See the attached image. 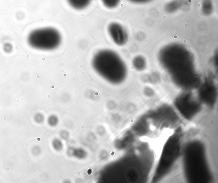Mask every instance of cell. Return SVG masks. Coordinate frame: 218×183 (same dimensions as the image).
<instances>
[{"mask_svg": "<svg viewBox=\"0 0 218 183\" xmlns=\"http://www.w3.org/2000/svg\"><path fill=\"white\" fill-rule=\"evenodd\" d=\"M159 57L164 68L178 83L184 84L195 77L192 56L183 46L178 44L167 46L161 50Z\"/></svg>", "mask_w": 218, "mask_h": 183, "instance_id": "1", "label": "cell"}, {"mask_svg": "<svg viewBox=\"0 0 218 183\" xmlns=\"http://www.w3.org/2000/svg\"><path fill=\"white\" fill-rule=\"evenodd\" d=\"M92 65L101 77L114 84L121 83L127 77L125 63L112 50H101L96 53L93 58Z\"/></svg>", "mask_w": 218, "mask_h": 183, "instance_id": "2", "label": "cell"}, {"mask_svg": "<svg viewBox=\"0 0 218 183\" xmlns=\"http://www.w3.org/2000/svg\"><path fill=\"white\" fill-rule=\"evenodd\" d=\"M27 42L35 49L51 51L60 46L62 36L59 32L54 28H42L32 31L28 37Z\"/></svg>", "mask_w": 218, "mask_h": 183, "instance_id": "3", "label": "cell"}, {"mask_svg": "<svg viewBox=\"0 0 218 183\" xmlns=\"http://www.w3.org/2000/svg\"><path fill=\"white\" fill-rule=\"evenodd\" d=\"M107 30L112 40L117 45L123 46L128 42V32L120 24L116 22L111 23L108 26Z\"/></svg>", "mask_w": 218, "mask_h": 183, "instance_id": "4", "label": "cell"}, {"mask_svg": "<svg viewBox=\"0 0 218 183\" xmlns=\"http://www.w3.org/2000/svg\"><path fill=\"white\" fill-rule=\"evenodd\" d=\"M92 0H67L69 5L76 10H82L85 9L91 2Z\"/></svg>", "mask_w": 218, "mask_h": 183, "instance_id": "5", "label": "cell"}, {"mask_svg": "<svg viewBox=\"0 0 218 183\" xmlns=\"http://www.w3.org/2000/svg\"><path fill=\"white\" fill-rule=\"evenodd\" d=\"M202 12L205 15H209L213 13V5L212 0H203L202 3Z\"/></svg>", "mask_w": 218, "mask_h": 183, "instance_id": "6", "label": "cell"}, {"mask_svg": "<svg viewBox=\"0 0 218 183\" xmlns=\"http://www.w3.org/2000/svg\"><path fill=\"white\" fill-rule=\"evenodd\" d=\"M132 64L134 68L137 70H143L146 67V61L144 58L142 56H137L132 61Z\"/></svg>", "mask_w": 218, "mask_h": 183, "instance_id": "7", "label": "cell"}, {"mask_svg": "<svg viewBox=\"0 0 218 183\" xmlns=\"http://www.w3.org/2000/svg\"><path fill=\"white\" fill-rule=\"evenodd\" d=\"M179 7V3L177 0H176L170 2L167 4L165 6V10L168 13H173L178 10Z\"/></svg>", "mask_w": 218, "mask_h": 183, "instance_id": "8", "label": "cell"}, {"mask_svg": "<svg viewBox=\"0 0 218 183\" xmlns=\"http://www.w3.org/2000/svg\"><path fill=\"white\" fill-rule=\"evenodd\" d=\"M104 5L109 9H114L118 5L120 0H101Z\"/></svg>", "mask_w": 218, "mask_h": 183, "instance_id": "9", "label": "cell"}, {"mask_svg": "<svg viewBox=\"0 0 218 183\" xmlns=\"http://www.w3.org/2000/svg\"><path fill=\"white\" fill-rule=\"evenodd\" d=\"M130 1L134 3L142 4L148 2L152 0H129Z\"/></svg>", "mask_w": 218, "mask_h": 183, "instance_id": "10", "label": "cell"}, {"mask_svg": "<svg viewBox=\"0 0 218 183\" xmlns=\"http://www.w3.org/2000/svg\"><path fill=\"white\" fill-rule=\"evenodd\" d=\"M4 50L6 52H11L12 51V47L11 44H6L4 46Z\"/></svg>", "mask_w": 218, "mask_h": 183, "instance_id": "11", "label": "cell"}]
</instances>
